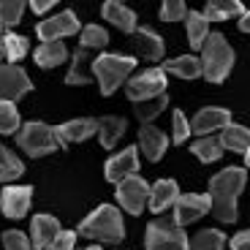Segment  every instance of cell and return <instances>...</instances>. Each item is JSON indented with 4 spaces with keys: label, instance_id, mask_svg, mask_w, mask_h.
<instances>
[{
    "label": "cell",
    "instance_id": "1",
    "mask_svg": "<svg viewBox=\"0 0 250 250\" xmlns=\"http://www.w3.org/2000/svg\"><path fill=\"white\" fill-rule=\"evenodd\" d=\"M245 169H223L209 180V201H212V212L223 223H234L237 220V196L245 188Z\"/></svg>",
    "mask_w": 250,
    "mask_h": 250
},
{
    "label": "cell",
    "instance_id": "2",
    "mask_svg": "<svg viewBox=\"0 0 250 250\" xmlns=\"http://www.w3.org/2000/svg\"><path fill=\"white\" fill-rule=\"evenodd\" d=\"M201 76H204L207 82H212V84H220V82L229 76V71H231L234 65V52L231 46H229V41H226L220 33H209V36L204 38V44H201Z\"/></svg>",
    "mask_w": 250,
    "mask_h": 250
},
{
    "label": "cell",
    "instance_id": "3",
    "mask_svg": "<svg viewBox=\"0 0 250 250\" xmlns=\"http://www.w3.org/2000/svg\"><path fill=\"white\" fill-rule=\"evenodd\" d=\"M79 234L87 239H98V242H120L125 237V226L120 218V209L112 204L98 207L93 215L79 223Z\"/></svg>",
    "mask_w": 250,
    "mask_h": 250
},
{
    "label": "cell",
    "instance_id": "4",
    "mask_svg": "<svg viewBox=\"0 0 250 250\" xmlns=\"http://www.w3.org/2000/svg\"><path fill=\"white\" fill-rule=\"evenodd\" d=\"M133 68H136V57H123V55H98L93 62V74L98 79L104 95H112L128 79V74Z\"/></svg>",
    "mask_w": 250,
    "mask_h": 250
},
{
    "label": "cell",
    "instance_id": "5",
    "mask_svg": "<svg viewBox=\"0 0 250 250\" xmlns=\"http://www.w3.org/2000/svg\"><path fill=\"white\" fill-rule=\"evenodd\" d=\"M17 142H19V147L33 158L46 155V152H55L57 147H62L60 139H57V131L49 128L46 123H27L25 128L19 131Z\"/></svg>",
    "mask_w": 250,
    "mask_h": 250
},
{
    "label": "cell",
    "instance_id": "6",
    "mask_svg": "<svg viewBox=\"0 0 250 250\" xmlns=\"http://www.w3.org/2000/svg\"><path fill=\"white\" fill-rule=\"evenodd\" d=\"M147 250H188V237L174 218L152 220L147 226Z\"/></svg>",
    "mask_w": 250,
    "mask_h": 250
},
{
    "label": "cell",
    "instance_id": "7",
    "mask_svg": "<svg viewBox=\"0 0 250 250\" xmlns=\"http://www.w3.org/2000/svg\"><path fill=\"white\" fill-rule=\"evenodd\" d=\"M150 199V185L142 180V177H125L123 182H117V201L123 204L125 212L131 215H142L144 204Z\"/></svg>",
    "mask_w": 250,
    "mask_h": 250
},
{
    "label": "cell",
    "instance_id": "8",
    "mask_svg": "<svg viewBox=\"0 0 250 250\" xmlns=\"http://www.w3.org/2000/svg\"><path fill=\"white\" fill-rule=\"evenodd\" d=\"M166 93V74L161 68H147L144 74H136L128 82V98L136 104V101H147L155 98V95Z\"/></svg>",
    "mask_w": 250,
    "mask_h": 250
},
{
    "label": "cell",
    "instance_id": "9",
    "mask_svg": "<svg viewBox=\"0 0 250 250\" xmlns=\"http://www.w3.org/2000/svg\"><path fill=\"white\" fill-rule=\"evenodd\" d=\"M209 207H212L209 196H201V193L177 196V201H174V223L182 229V226H188V223H193V220L204 218V215L209 212Z\"/></svg>",
    "mask_w": 250,
    "mask_h": 250
},
{
    "label": "cell",
    "instance_id": "10",
    "mask_svg": "<svg viewBox=\"0 0 250 250\" xmlns=\"http://www.w3.org/2000/svg\"><path fill=\"white\" fill-rule=\"evenodd\" d=\"M30 90V79L19 65L0 62V101H17Z\"/></svg>",
    "mask_w": 250,
    "mask_h": 250
},
{
    "label": "cell",
    "instance_id": "11",
    "mask_svg": "<svg viewBox=\"0 0 250 250\" xmlns=\"http://www.w3.org/2000/svg\"><path fill=\"white\" fill-rule=\"evenodd\" d=\"M36 33L44 44H49V41H60V38H65V36L79 33V22H76L74 11H60L57 17L44 19V22L36 27Z\"/></svg>",
    "mask_w": 250,
    "mask_h": 250
},
{
    "label": "cell",
    "instance_id": "12",
    "mask_svg": "<svg viewBox=\"0 0 250 250\" xmlns=\"http://www.w3.org/2000/svg\"><path fill=\"white\" fill-rule=\"evenodd\" d=\"M30 199H33V188L27 185H8L0 196V207H3V215L6 218H25L27 209H30Z\"/></svg>",
    "mask_w": 250,
    "mask_h": 250
},
{
    "label": "cell",
    "instance_id": "13",
    "mask_svg": "<svg viewBox=\"0 0 250 250\" xmlns=\"http://www.w3.org/2000/svg\"><path fill=\"white\" fill-rule=\"evenodd\" d=\"M136 171H139V150L136 147H125L123 152H117L114 158L106 161L104 174H106L109 182H123L125 177H133Z\"/></svg>",
    "mask_w": 250,
    "mask_h": 250
},
{
    "label": "cell",
    "instance_id": "14",
    "mask_svg": "<svg viewBox=\"0 0 250 250\" xmlns=\"http://www.w3.org/2000/svg\"><path fill=\"white\" fill-rule=\"evenodd\" d=\"M226 125H231V114L226 112V109L209 106V109H201V112L193 117L190 131L199 133V136H212L215 131H223Z\"/></svg>",
    "mask_w": 250,
    "mask_h": 250
},
{
    "label": "cell",
    "instance_id": "15",
    "mask_svg": "<svg viewBox=\"0 0 250 250\" xmlns=\"http://www.w3.org/2000/svg\"><path fill=\"white\" fill-rule=\"evenodd\" d=\"M93 62H95V52L79 46V49L74 52V65H71L65 82H68L71 87H76V84H87V82L93 79Z\"/></svg>",
    "mask_w": 250,
    "mask_h": 250
},
{
    "label": "cell",
    "instance_id": "16",
    "mask_svg": "<svg viewBox=\"0 0 250 250\" xmlns=\"http://www.w3.org/2000/svg\"><path fill=\"white\" fill-rule=\"evenodd\" d=\"M55 131H57V139H60V144L65 147V144H71V142H84L87 136H93V133L98 131V123H95V120L82 117V120L62 123L60 128H55Z\"/></svg>",
    "mask_w": 250,
    "mask_h": 250
},
{
    "label": "cell",
    "instance_id": "17",
    "mask_svg": "<svg viewBox=\"0 0 250 250\" xmlns=\"http://www.w3.org/2000/svg\"><path fill=\"white\" fill-rule=\"evenodd\" d=\"M177 196H180V188L174 180H158L155 188H150V209L152 212H166L169 207H174Z\"/></svg>",
    "mask_w": 250,
    "mask_h": 250
},
{
    "label": "cell",
    "instance_id": "18",
    "mask_svg": "<svg viewBox=\"0 0 250 250\" xmlns=\"http://www.w3.org/2000/svg\"><path fill=\"white\" fill-rule=\"evenodd\" d=\"M166 133L152 128V125H142L139 131V147L144 150V158L147 161H161V155L166 152Z\"/></svg>",
    "mask_w": 250,
    "mask_h": 250
},
{
    "label": "cell",
    "instance_id": "19",
    "mask_svg": "<svg viewBox=\"0 0 250 250\" xmlns=\"http://www.w3.org/2000/svg\"><path fill=\"white\" fill-rule=\"evenodd\" d=\"M60 234V223L52 215H36L30 223V237L36 248H49V242Z\"/></svg>",
    "mask_w": 250,
    "mask_h": 250
},
{
    "label": "cell",
    "instance_id": "20",
    "mask_svg": "<svg viewBox=\"0 0 250 250\" xmlns=\"http://www.w3.org/2000/svg\"><path fill=\"white\" fill-rule=\"evenodd\" d=\"M133 46L139 55H144L147 60H161L163 55V38L158 33H152V27H142L133 30Z\"/></svg>",
    "mask_w": 250,
    "mask_h": 250
},
{
    "label": "cell",
    "instance_id": "21",
    "mask_svg": "<svg viewBox=\"0 0 250 250\" xmlns=\"http://www.w3.org/2000/svg\"><path fill=\"white\" fill-rule=\"evenodd\" d=\"M104 17H106L112 25H117L123 33H133V30H136V14H133L128 6L117 3V0L104 3Z\"/></svg>",
    "mask_w": 250,
    "mask_h": 250
},
{
    "label": "cell",
    "instance_id": "22",
    "mask_svg": "<svg viewBox=\"0 0 250 250\" xmlns=\"http://www.w3.org/2000/svg\"><path fill=\"white\" fill-rule=\"evenodd\" d=\"M68 57V49L62 41H49V44H41L36 49V65L41 68H57L60 62H65Z\"/></svg>",
    "mask_w": 250,
    "mask_h": 250
},
{
    "label": "cell",
    "instance_id": "23",
    "mask_svg": "<svg viewBox=\"0 0 250 250\" xmlns=\"http://www.w3.org/2000/svg\"><path fill=\"white\" fill-rule=\"evenodd\" d=\"M161 71L163 74H177L180 79H196V76H201V62L193 55H182L174 60H166Z\"/></svg>",
    "mask_w": 250,
    "mask_h": 250
},
{
    "label": "cell",
    "instance_id": "24",
    "mask_svg": "<svg viewBox=\"0 0 250 250\" xmlns=\"http://www.w3.org/2000/svg\"><path fill=\"white\" fill-rule=\"evenodd\" d=\"M218 142H220V147H223V150H231V152H242V155H248L250 139H248V128H242V125H234V123L226 125Z\"/></svg>",
    "mask_w": 250,
    "mask_h": 250
},
{
    "label": "cell",
    "instance_id": "25",
    "mask_svg": "<svg viewBox=\"0 0 250 250\" xmlns=\"http://www.w3.org/2000/svg\"><path fill=\"white\" fill-rule=\"evenodd\" d=\"M125 133V120L114 117V114H109V117H101L98 123V139H101V147H106V150H112L114 144L123 139Z\"/></svg>",
    "mask_w": 250,
    "mask_h": 250
},
{
    "label": "cell",
    "instance_id": "26",
    "mask_svg": "<svg viewBox=\"0 0 250 250\" xmlns=\"http://www.w3.org/2000/svg\"><path fill=\"white\" fill-rule=\"evenodd\" d=\"M185 17H188V41H190L193 49H201L204 38L209 36V22L199 11H188Z\"/></svg>",
    "mask_w": 250,
    "mask_h": 250
},
{
    "label": "cell",
    "instance_id": "27",
    "mask_svg": "<svg viewBox=\"0 0 250 250\" xmlns=\"http://www.w3.org/2000/svg\"><path fill=\"white\" fill-rule=\"evenodd\" d=\"M166 104H169V95L161 93V95H155V98L136 101V104H133V112H136V117L142 120V123H150V120H155L158 114L166 109Z\"/></svg>",
    "mask_w": 250,
    "mask_h": 250
},
{
    "label": "cell",
    "instance_id": "28",
    "mask_svg": "<svg viewBox=\"0 0 250 250\" xmlns=\"http://www.w3.org/2000/svg\"><path fill=\"white\" fill-rule=\"evenodd\" d=\"M190 150H193V155L199 158V161H204V163H215V161H220V155H223V147H220V142L215 136L196 139Z\"/></svg>",
    "mask_w": 250,
    "mask_h": 250
},
{
    "label": "cell",
    "instance_id": "29",
    "mask_svg": "<svg viewBox=\"0 0 250 250\" xmlns=\"http://www.w3.org/2000/svg\"><path fill=\"white\" fill-rule=\"evenodd\" d=\"M223 245H226L223 231H218V229H204V231H199L188 242V250H223Z\"/></svg>",
    "mask_w": 250,
    "mask_h": 250
},
{
    "label": "cell",
    "instance_id": "30",
    "mask_svg": "<svg viewBox=\"0 0 250 250\" xmlns=\"http://www.w3.org/2000/svg\"><path fill=\"white\" fill-rule=\"evenodd\" d=\"M22 174H25V163L0 144V182L17 180V177H22Z\"/></svg>",
    "mask_w": 250,
    "mask_h": 250
},
{
    "label": "cell",
    "instance_id": "31",
    "mask_svg": "<svg viewBox=\"0 0 250 250\" xmlns=\"http://www.w3.org/2000/svg\"><path fill=\"white\" fill-rule=\"evenodd\" d=\"M234 14H245V6L242 3H207L204 14L201 17L207 19V22H223V19L234 17Z\"/></svg>",
    "mask_w": 250,
    "mask_h": 250
},
{
    "label": "cell",
    "instance_id": "32",
    "mask_svg": "<svg viewBox=\"0 0 250 250\" xmlns=\"http://www.w3.org/2000/svg\"><path fill=\"white\" fill-rule=\"evenodd\" d=\"M27 49H30V41H27L25 36H14V33H6V38H3V52H6L8 62H17L22 60V57L27 55Z\"/></svg>",
    "mask_w": 250,
    "mask_h": 250
},
{
    "label": "cell",
    "instance_id": "33",
    "mask_svg": "<svg viewBox=\"0 0 250 250\" xmlns=\"http://www.w3.org/2000/svg\"><path fill=\"white\" fill-rule=\"evenodd\" d=\"M109 44V33L98 25H87L82 30V46L84 49H104Z\"/></svg>",
    "mask_w": 250,
    "mask_h": 250
},
{
    "label": "cell",
    "instance_id": "34",
    "mask_svg": "<svg viewBox=\"0 0 250 250\" xmlns=\"http://www.w3.org/2000/svg\"><path fill=\"white\" fill-rule=\"evenodd\" d=\"M19 128V112L11 101H0V133H14Z\"/></svg>",
    "mask_w": 250,
    "mask_h": 250
},
{
    "label": "cell",
    "instance_id": "35",
    "mask_svg": "<svg viewBox=\"0 0 250 250\" xmlns=\"http://www.w3.org/2000/svg\"><path fill=\"white\" fill-rule=\"evenodd\" d=\"M22 8L25 3L19 0H0V25H17L22 19Z\"/></svg>",
    "mask_w": 250,
    "mask_h": 250
},
{
    "label": "cell",
    "instance_id": "36",
    "mask_svg": "<svg viewBox=\"0 0 250 250\" xmlns=\"http://www.w3.org/2000/svg\"><path fill=\"white\" fill-rule=\"evenodd\" d=\"M190 136V125H188V117L177 109L171 114V142L174 144H185V139Z\"/></svg>",
    "mask_w": 250,
    "mask_h": 250
},
{
    "label": "cell",
    "instance_id": "37",
    "mask_svg": "<svg viewBox=\"0 0 250 250\" xmlns=\"http://www.w3.org/2000/svg\"><path fill=\"white\" fill-rule=\"evenodd\" d=\"M188 8L185 3H180V0H169V3H163L161 6V19L163 22H180V19H185Z\"/></svg>",
    "mask_w": 250,
    "mask_h": 250
},
{
    "label": "cell",
    "instance_id": "38",
    "mask_svg": "<svg viewBox=\"0 0 250 250\" xmlns=\"http://www.w3.org/2000/svg\"><path fill=\"white\" fill-rule=\"evenodd\" d=\"M3 248L6 250H33L22 231H6L3 234Z\"/></svg>",
    "mask_w": 250,
    "mask_h": 250
},
{
    "label": "cell",
    "instance_id": "39",
    "mask_svg": "<svg viewBox=\"0 0 250 250\" xmlns=\"http://www.w3.org/2000/svg\"><path fill=\"white\" fill-rule=\"evenodd\" d=\"M74 239H76L74 231H60L49 242V248H46V250H74Z\"/></svg>",
    "mask_w": 250,
    "mask_h": 250
},
{
    "label": "cell",
    "instance_id": "40",
    "mask_svg": "<svg viewBox=\"0 0 250 250\" xmlns=\"http://www.w3.org/2000/svg\"><path fill=\"white\" fill-rule=\"evenodd\" d=\"M248 231H239L237 237L231 239V250H248Z\"/></svg>",
    "mask_w": 250,
    "mask_h": 250
},
{
    "label": "cell",
    "instance_id": "41",
    "mask_svg": "<svg viewBox=\"0 0 250 250\" xmlns=\"http://www.w3.org/2000/svg\"><path fill=\"white\" fill-rule=\"evenodd\" d=\"M52 6H55L52 0H33V3H30V8H33L36 14H44V11H49Z\"/></svg>",
    "mask_w": 250,
    "mask_h": 250
},
{
    "label": "cell",
    "instance_id": "42",
    "mask_svg": "<svg viewBox=\"0 0 250 250\" xmlns=\"http://www.w3.org/2000/svg\"><path fill=\"white\" fill-rule=\"evenodd\" d=\"M239 30H242V33H248V30H250V19H248V11H245V14H239Z\"/></svg>",
    "mask_w": 250,
    "mask_h": 250
},
{
    "label": "cell",
    "instance_id": "43",
    "mask_svg": "<svg viewBox=\"0 0 250 250\" xmlns=\"http://www.w3.org/2000/svg\"><path fill=\"white\" fill-rule=\"evenodd\" d=\"M3 38H6V33H3V25H0V60L6 57V52H3Z\"/></svg>",
    "mask_w": 250,
    "mask_h": 250
},
{
    "label": "cell",
    "instance_id": "44",
    "mask_svg": "<svg viewBox=\"0 0 250 250\" xmlns=\"http://www.w3.org/2000/svg\"><path fill=\"white\" fill-rule=\"evenodd\" d=\"M87 250H101V248H87Z\"/></svg>",
    "mask_w": 250,
    "mask_h": 250
}]
</instances>
